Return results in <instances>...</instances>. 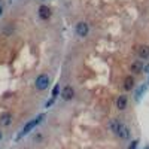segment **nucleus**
Returning a JSON list of instances; mask_svg holds the SVG:
<instances>
[{"label":"nucleus","instance_id":"obj_1","mask_svg":"<svg viewBox=\"0 0 149 149\" xmlns=\"http://www.w3.org/2000/svg\"><path fill=\"white\" fill-rule=\"evenodd\" d=\"M43 118H45V115H39V116H37V118H34V119H31L30 122H27V125L26 127H24L22 130H21V133L18 134V137L17 139H21L22 137V136H26L27 133H30L36 125H39V124H40V121H43Z\"/></svg>","mask_w":149,"mask_h":149},{"label":"nucleus","instance_id":"obj_2","mask_svg":"<svg viewBox=\"0 0 149 149\" xmlns=\"http://www.w3.org/2000/svg\"><path fill=\"white\" fill-rule=\"evenodd\" d=\"M48 85H49V76L48 74H39L36 79V88L43 91V90L48 88Z\"/></svg>","mask_w":149,"mask_h":149},{"label":"nucleus","instance_id":"obj_3","mask_svg":"<svg viewBox=\"0 0 149 149\" xmlns=\"http://www.w3.org/2000/svg\"><path fill=\"white\" fill-rule=\"evenodd\" d=\"M88 31H90V26H88V24H86V22H79L78 24V26H76V33L79 34V36H86V34H88Z\"/></svg>","mask_w":149,"mask_h":149},{"label":"nucleus","instance_id":"obj_4","mask_svg":"<svg viewBox=\"0 0 149 149\" xmlns=\"http://www.w3.org/2000/svg\"><path fill=\"white\" fill-rule=\"evenodd\" d=\"M61 97H63L64 98V100H72V98L74 97V91H73V88H72V86H64V88H63V91H61Z\"/></svg>","mask_w":149,"mask_h":149},{"label":"nucleus","instance_id":"obj_5","mask_svg":"<svg viewBox=\"0 0 149 149\" xmlns=\"http://www.w3.org/2000/svg\"><path fill=\"white\" fill-rule=\"evenodd\" d=\"M39 17L42 19H49L51 18V9H49L48 6H40L39 8Z\"/></svg>","mask_w":149,"mask_h":149},{"label":"nucleus","instance_id":"obj_6","mask_svg":"<svg viewBox=\"0 0 149 149\" xmlns=\"http://www.w3.org/2000/svg\"><path fill=\"white\" fill-rule=\"evenodd\" d=\"M10 122H12V115H10V113H3V115H0V125L8 127Z\"/></svg>","mask_w":149,"mask_h":149},{"label":"nucleus","instance_id":"obj_7","mask_svg":"<svg viewBox=\"0 0 149 149\" xmlns=\"http://www.w3.org/2000/svg\"><path fill=\"white\" fill-rule=\"evenodd\" d=\"M121 125H122V124H121L118 119H112V121L109 122V128H110L112 131H113L115 134H118V131H119Z\"/></svg>","mask_w":149,"mask_h":149},{"label":"nucleus","instance_id":"obj_8","mask_svg":"<svg viewBox=\"0 0 149 149\" xmlns=\"http://www.w3.org/2000/svg\"><path fill=\"white\" fill-rule=\"evenodd\" d=\"M125 106H127V97L125 95H119L116 98V107L119 110H122V109H125Z\"/></svg>","mask_w":149,"mask_h":149},{"label":"nucleus","instance_id":"obj_9","mask_svg":"<svg viewBox=\"0 0 149 149\" xmlns=\"http://www.w3.org/2000/svg\"><path fill=\"white\" fill-rule=\"evenodd\" d=\"M139 57L143 58V60L149 57V46H148V45H142V46H139Z\"/></svg>","mask_w":149,"mask_h":149},{"label":"nucleus","instance_id":"obj_10","mask_svg":"<svg viewBox=\"0 0 149 149\" xmlns=\"http://www.w3.org/2000/svg\"><path fill=\"white\" fill-rule=\"evenodd\" d=\"M133 85H134L133 76H127L125 81H124V90H125V91H130V90L133 88Z\"/></svg>","mask_w":149,"mask_h":149},{"label":"nucleus","instance_id":"obj_11","mask_svg":"<svg viewBox=\"0 0 149 149\" xmlns=\"http://www.w3.org/2000/svg\"><path fill=\"white\" fill-rule=\"evenodd\" d=\"M118 136H119L121 139H128V137H130V130H128L127 127L121 125V128H119V131H118Z\"/></svg>","mask_w":149,"mask_h":149},{"label":"nucleus","instance_id":"obj_12","mask_svg":"<svg viewBox=\"0 0 149 149\" xmlns=\"http://www.w3.org/2000/svg\"><path fill=\"white\" fill-rule=\"evenodd\" d=\"M142 70H143V63H140V61H134V63H131V72L139 73Z\"/></svg>","mask_w":149,"mask_h":149},{"label":"nucleus","instance_id":"obj_13","mask_svg":"<svg viewBox=\"0 0 149 149\" xmlns=\"http://www.w3.org/2000/svg\"><path fill=\"white\" fill-rule=\"evenodd\" d=\"M58 91H60V85L57 84V85L54 86V90H52V97H54V98H55V97L58 95Z\"/></svg>","mask_w":149,"mask_h":149},{"label":"nucleus","instance_id":"obj_14","mask_svg":"<svg viewBox=\"0 0 149 149\" xmlns=\"http://www.w3.org/2000/svg\"><path fill=\"white\" fill-rule=\"evenodd\" d=\"M136 145H137V140H134V142L131 143V146H130V149H136Z\"/></svg>","mask_w":149,"mask_h":149},{"label":"nucleus","instance_id":"obj_15","mask_svg":"<svg viewBox=\"0 0 149 149\" xmlns=\"http://www.w3.org/2000/svg\"><path fill=\"white\" fill-rule=\"evenodd\" d=\"M2 12H3V9H2V5H0V15H2Z\"/></svg>","mask_w":149,"mask_h":149},{"label":"nucleus","instance_id":"obj_16","mask_svg":"<svg viewBox=\"0 0 149 149\" xmlns=\"http://www.w3.org/2000/svg\"><path fill=\"white\" fill-rule=\"evenodd\" d=\"M2 137H3V134H2V131H0V140H2Z\"/></svg>","mask_w":149,"mask_h":149},{"label":"nucleus","instance_id":"obj_17","mask_svg":"<svg viewBox=\"0 0 149 149\" xmlns=\"http://www.w3.org/2000/svg\"><path fill=\"white\" fill-rule=\"evenodd\" d=\"M145 70H146V72H149V66H148V67H146V69H145Z\"/></svg>","mask_w":149,"mask_h":149},{"label":"nucleus","instance_id":"obj_18","mask_svg":"<svg viewBox=\"0 0 149 149\" xmlns=\"http://www.w3.org/2000/svg\"><path fill=\"white\" fill-rule=\"evenodd\" d=\"M145 149H149V146H148V148H145Z\"/></svg>","mask_w":149,"mask_h":149}]
</instances>
